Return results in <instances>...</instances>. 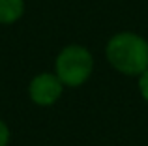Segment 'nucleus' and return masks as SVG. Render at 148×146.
Segmentation results:
<instances>
[{
  "instance_id": "obj_1",
  "label": "nucleus",
  "mask_w": 148,
  "mask_h": 146,
  "mask_svg": "<svg viewBox=\"0 0 148 146\" xmlns=\"http://www.w3.org/2000/svg\"><path fill=\"white\" fill-rule=\"evenodd\" d=\"M107 58L120 73L141 75L148 70V43L137 34H116L107 43Z\"/></svg>"
},
{
  "instance_id": "obj_2",
  "label": "nucleus",
  "mask_w": 148,
  "mask_h": 146,
  "mask_svg": "<svg viewBox=\"0 0 148 146\" xmlns=\"http://www.w3.org/2000/svg\"><path fill=\"white\" fill-rule=\"evenodd\" d=\"M92 68V55L81 45H68L56 58V77L62 81V84L68 86L83 84L90 77Z\"/></svg>"
},
{
  "instance_id": "obj_3",
  "label": "nucleus",
  "mask_w": 148,
  "mask_h": 146,
  "mask_svg": "<svg viewBox=\"0 0 148 146\" xmlns=\"http://www.w3.org/2000/svg\"><path fill=\"white\" fill-rule=\"evenodd\" d=\"M62 81L58 79L56 75L53 73H40L32 79L28 86V92H30V98H32L34 103L41 107H47V105H53L58 98L62 96Z\"/></svg>"
},
{
  "instance_id": "obj_4",
  "label": "nucleus",
  "mask_w": 148,
  "mask_h": 146,
  "mask_svg": "<svg viewBox=\"0 0 148 146\" xmlns=\"http://www.w3.org/2000/svg\"><path fill=\"white\" fill-rule=\"evenodd\" d=\"M25 11V0H0V23L11 25L19 21Z\"/></svg>"
},
{
  "instance_id": "obj_5",
  "label": "nucleus",
  "mask_w": 148,
  "mask_h": 146,
  "mask_svg": "<svg viewBox=\"0 0 148 146\" xmlns=\"http://www.w3.org/2000/svg\"><path fill=\"white\" fill-rule=\"evenodd\" d=\"M139 90H141L143 98L148 101V70L145 73H141V79H139Z\"/></svg>"
},
{
  "instance_id": "obj_6",
  "label": "nucleus",
  "mask_w": 148,
  "mask_h": 146,
  "mask_svg": "<svg viewBox=\"0 0 148 146\" xmlns=\"http://www.w3.org/2000/svg\"><path fill=\"white\" fill-rule=\"evenodd\" d=\"M8 141H10V129L0 120V146H8Z\"/></svg>"
}]
</instances>
